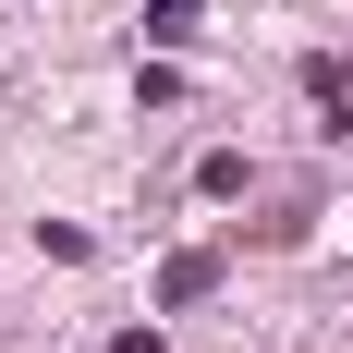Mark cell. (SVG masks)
<instances>
[{
	"label": "cell",
	"mask_w": 353,
	"mask_h": 353,
	"mask_svg": "<svg viewBox=\"0 0 353 353\" xmlns=\"http://www.w3.org/2000/svg\"><path fill=\"white\" fill-rule=\"evenodd\" d=\"M195 292H219V256L195 244V256H171V268H159V305H195Z\"/></svg>",
	"instance_id": "cell-1"
},
{
	"label": "cell",
	"mask_w": 353,
	"mask_h": 353,
	"mask_svg": "<svg viewBox=\"0 0 353 353\" xmlns=\"http://www.w3.org/2000/svg\"><path fill=\"white\" fill-rule=\"evenodd\" d=\"M110 353H159V329H122V341H110Z\"/></svg>",
	"instance_id": "cell-2"
}]
</instances>
